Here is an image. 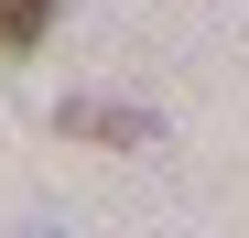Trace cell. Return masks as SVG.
<instances>
[{
    "mask_svg": "<svg viewBox=\"0 0 249 238\" xmlns=\"http://www.w3.org/2000/svg\"><path fill=\"white\" fill-rule=\"evenodd\" d=\"M54 130H65V141H98V152H152L162 119H152V108H119V98H65Z\"/></svg>",
    "mask_w": 249,
    "mask_h": 238,
    "instance_id": "obj_1",
    "label": "cell"
},
{
    "mask_svg": "<svg viewBox=\"0 0 249 238\" xmlns=\"http://www.w3.org/2000/svg\"><path fill=\"white\" fill-rule=\"evenodd\" d=\"M65 0H0V65H22V54H44V33H54Z\"/></svg>",
    "mask_w": 249,
    "mask_h": 238,
    "instance_id": "obj_2",
    "label": "cell"
}]
</instances>
